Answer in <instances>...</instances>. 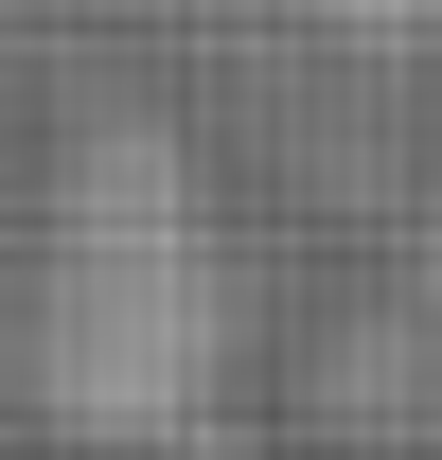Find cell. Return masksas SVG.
Returning a JSON list of instances; mask_svg holds the SVG:
<instances>
[{
    "mask_svg": "<svg viewBox=\"0 0 442 460\" xmlns=\"http://www.w3.org/2000/svg\"><path fill=\"white\" fill-rule=\"evenodd\" d=\"M230 390V248L195 142L160 107H89L54 160V230L18 266V407L54 443H160Z\"/></svg>",
    "mask_w": 442,
    "mask_h": 460,
    "instance_id": "1",
    "label": "cell"
},
{
    "mask_svg": "<svg viewBox=\"0 0 442 460\" xmlns=\"http://www.w3.org/2000/svg\"><path fill=\"white\" fill-rule=\"evenodd\" d=\"M425 337H442L425 301H407V319H354V337L319 354V407H354V425H389V407L425 390Z\"/></svg>",
    "mask_w": 442,
    "mask_h": 460,
    "instance_id": "2",
    "label": "cell"
},
{
    "mask_svg": "<svg viewBox=\"0 0 442 460\" xmlns=\"http://www.w3.org/2000/svg\"><path fill=\"white\" fill-rule=\"evenodd\" d=\"M336 54H442V0H319Z\"/></svg>",
    "mask_w": 442,
    "mask_h": 460,
    "instance_id": "3",
    "label": "cell"
},
{
    "mask_svg": "<svg viewBox=\"0 0 442 460\" xmlns=\"http://www.w3.org/2000/svg\"><path fill=\"white\" fill-rule=\"evenodd\" d=\"M425 319H442V195H425Z\"/></svg>",
    "mask_w": 442,
    "mask_h": 460,
    "instance_id": "4",
    "label": "cell"
}]
</instances>
